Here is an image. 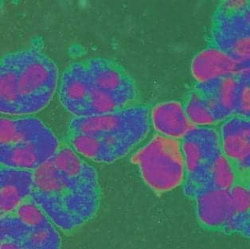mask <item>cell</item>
Returning <instances> with one entry per match:
<instances>
[{
	"instance_id": "cell-1",
	"label": "cell",
	"mask_w": 250,
	"mask_h": 249,
	"mask_svg": "<svg viewBox=\"0 0 250 249\" xmlns=\"http://www.w3.org/2000/svg\"><path fill=\"white\" fill-rule=\"evenodd\" d=\"M101 196L95 168L68 144H62L34 170L30 199L64 233L74 232L95 217Z\"/></svg>"
},
{
	"instance_id": "cell-2",
	"label": "cell",
	"mask_w": 250,
	"mask_h": 249,
	"mask_svg": "<svg viewBox=\"0 0 250 249\" xmlns=\"http://www.w3.org/2000/svg\"><path fill=\"white\" fill-rule=\"evenodd\" d=\"M136 98L133 80L122 67L105 58L72 63L61 76L59 100L74 117L117 112L135 104Z\"/></svg>"
},
{
	"instance_id": "cell-3",
	"label": "cell",
	"mask_w": 250,
	"mask_h": 249,
	"mask_svg": "<svg viewBox=\"0 0 250 249\" xmlns=\"http://www.w3.org/2000/svg\"><path fill=\"white\" fill-rule=\"evenodd\" d=\"M151 125L148 108L133 104L107 114L74 117L68 124L66 143L85 159L112 164L142 143Z\"/></svg>"
},
{
	"instance_id": "cell-4",
	"label": "cell",
	"mask_w": 250,
	"mask_h": 249,
	"mask_svg": "<svg viewBox=\"0 0 250 249\" xmlns=\"http://www.w3.org/2000/svg\"><path fill=\"white\" fill-rule=\"evenodd\" d=\"M59 85L55 63L35 49L11 52L0 63V112L13 116L41 112Z\"/></svg>"
},
{
	"instance_id": "cell-5",
	"label": "cell",
	"mask_w": 250,
	"mask_h": 249,
	"mask_svg": "<svg viewBox=\"0 0 250 249\" xmlns=\"http://www.w3.org/2000/svg\"><path fill=\"white\" fill-rule=\"evenodd\" d=\"M0 123V163L3 167L35 170L62 145L54 132L36 117H2Z\"/></svg>"
},
{
	"instance_id": "cell-6",
	"label": "cell",
	"mask_w": 250,
	"mask_h": 249,
	"mask_svg": "<svg viewBox=\"0 0 250 249\" xmlns=\"http://www.w3.org/2000/svg\"><path fill=\"white\" fill-rule=\"evenodd\" d=\"M131 161L155 193H167L184 184L186 169L180 140L156 134L134 153Z\"/></svg>"
},
{
	"instance_id": "cell-7",
	"label": "cell",
	"mask_w": 250,
	"mask_h": 249,
	"mask_svg": "<svg viewBox=\"0 0 250 249\" xmlns=\"http://www.w3.org/2000/svg\"><path fill=\"white\" fill-rule=\"evenodd\" d=\"M1 249H56L62 246L59 228L42 208L28 199L0 217Z\"/></svg>"
},
{
	"instance_id": "cell-8",
	"label": "cell",
	"mask_w": 250,
	"mask_h": 249,
	"mask_svg": "<svg viewBox=\"0 0 250 249\" xmlns=\"http://www.w3.org/2000/svg\"><path fill=\"white\" fill-rule=\"evenodd\" d=\"M185 164L183 189L194 199L203 187L216 157L222 153L220 135L213 127H194L180 140Z\"/></svg>"
},
{
	"instance_id": "cell-9",
	"label": "cell",
	"mask_w": 250,
	"mask_h": 249,
	"mask_svg": "<svg viewBox=\"0 0 250 249\" xmlns=\"http://www.w3.org/2000/svg\"><path fill=\"white\" fill-rule=\"evenodd\" d=\"M221 148L237 170H250V119L231 116L220 131Z\"/></svg>"
},
{
	"instance_id": "cell-10",
	"label": "cell",
	"mask_w": 250,
	"mask_h": 249,
	"mask_svg": "<svg viewBox=\"0 0 250 249\" xmlns=\"http://www.w3.org/2000/svg\"><path fill=\"white\" fill-rule=\"evenodd\" d=\"M240 84L239 78L231 75L204 84H197L194 88L202 95L209 109L219 122L235 115Z\"/></svg>"
},
{
	"instance_id": "cell-11",
	"label": "cell",
	"mask_w": 250,
	"mask_h": 249,
	"mask_svg": "<svg viewBox=\"0 0 250 249\" xmlns=\"http://www.w3.org/2000/svg\"><path fill=\"white\" fill-rule=\"evenodd\" d=\"M194 200L201 226L207 229L223 231L233 217L229 190L206 189Z\"/></svg>"
},
{
	"instance_id": "cell-12",
	"label": "cell",
	"mask_w": 250,
	"mask_h": 249,
	"mask_svg": "<svg viewBox=\"0 0 250 249\" xmlns=\"http://www.w3.org/2000/svg\"><path fill=\"white\" fill-rule=\"evenodd\" d=\"M239 67L227 52L212 44L194 57L190 70L197 84H204L227 76L237 75Z\"/></svg>"
},
{
	"instance_id": "cell-13",
	"label": "cell",
	"mask_w": 250,
	"mask_h": 249,
	"mask_svg": "<svg viewBox=\"0 0 250 249\" xmlns=\"http://www.w3.org/2000/svg\"><path fill=\"white\" fill-rule=\"evenodd\" d=\"M33 185L34 170L1 166V215L15 210L20 205L30 199Z\"/></svg>"
},
{
	"instance_id": "cell-14",
	"label": "cell",
	"mask_w": 250,
	"mask_h": 249,
	"mask_svg": "<svg viewBox=\"0 0 250 249\" xmlns=\"http://www.w3.org/2000/svg\"><path fill=\"white\" fill-rule=\"evenodd\" d=\"M150 121L159 135L181 140L194 126L186 114L184 104L167 101L155 104L150 111Z\"/></svg>"
},
{
	"instance_id": "cell-15",
	"label": "cell",
	"mask_w": 250,
	"mask_h": 249,
	"mask_svg": "<svg viewBox=\"0 0 250 249\" xmlns=\"http://www.w3.org/2000/svg\"><path fill=\"white\" fill-rule=\"evenodd\" d=\"M237 182V169L222 152L213 160L199 193L209 189L229 190Z\"/></svg>"
},
{
	"instance_id": "cell-16",
	"label": "cell",
	"mask_w": 250,
	"mask_h": 249,
	"mask_svg": "<svg viewBox=\"0 0 250 249\" xmlns=\"http://www.w3.org/2000/svg\"><path fill=\"white\" fill-rule=\"evenodd\" d=\"M186 114L194 127H212L218 121L199 91L192 89L184 104Z\"/></svg>"
},
{
	"instance_id": "cell-17",
	"label": "cell",
	"mask_w": 250,
	"mask_h": 249,
	"mask_svg": "<svg viewBox=\"0 0 250 249\" xmlns=\"http://www.w3.org/2000/svg\"><path fill=\"white\" fill-rule=\"evenodd\" d=\"M213 45L227 52L240 65L250 63V33L240 34L227 41L218 40Z\"/></svg>"
},
{
	"instance_id": "cell-18",
	"label": "cell",
	"mask_w": 250,
	"mask_h": 249,
	"mask_svg": "<svg viewBox=\"0 0 250 249\" xmlns=\"http://www.w3.org/2000/svg\"><path fill=\"white\" fill-rule=\"evenodd\" d=\"M240 81L235 115L242 118L250 119V84L245 80Z\"/></svg>"
},
{
	"instance_id": "cell-19",
	"label": "cell",
	"mask_w": 250,
	"mask_h": 249,
	"mask_svg": "<svg viewBox=\"0 0 250 249\" xmlns=\"http://www.w3.org/2000/svg\"><path fill=\"white\" fill-rule=\"evenodd\" d=\"M250 5V2L246 0H231L222 2L220 6L219 13L220 15H237L246 11Z\"/></svg>"
},
{
	"instance_id": "cell-20",
	"label": "cell",
	"mask_w": 250,
	"mask_h": 249,
	"mask_svg": "<svg viewBox=\"0 0 250 249\" xmlns=\"http://www.w3.org/2000/svg\"><path fill=\"white\" fill-rule=\"evenodd\" d=\"M246 184L249 187V189H250V179H249V181L246 182ZM237 232H240V233H242L244 236H247V237L250 238V212L244 218L242 223L240 224L239 227L237 228Z\"/></svg>"
},
{
	"instance_id": "cell-21",
	"label": "cell",
	"mask_w": 250,
	"mask_h": 249,
	"mask_svg": "<svg viewBox=\"0 0 250 249\" xmlns=\"http://www.w3.org/2000/svg\"><path fill=\"white\" fill-rule=\"evenodd\" d=\"M242 15V20L245 26H248L250 28V5L246 11L241 13Z\"/></svg>"
},
{
	"instance_id": "cell-22",
	"label": "cell",
	"mask_w": 250,
	"mask_h": 249,
	"mask_svg": "<svg viewBox=\"0 0 250 249\" xmlns=\"http://www.w3.org/2000/svg\"><path fill=\"white\" fill-rule=\"evenodd\" d=\"M240 79L242 80H245V81H246V82H249L250 84V76H249V77H246V78H239Z\"/></svg>"
}]
</instances>
